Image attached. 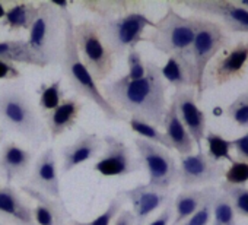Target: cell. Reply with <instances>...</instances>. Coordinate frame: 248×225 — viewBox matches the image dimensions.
Returning a JSON list of instances; mask_svg holds the SVG:
<instances>
[{
  "mask_svg": "<svg viewBox=\"0 0 248 225\" xmlns=\"http://www.w3.org/2000/svg\"><path fill=\"white\" fill-rule=\"evenodd\" d=\"M102 95L120 112H127L132 119H138L154 126H162L167 102V83L161 76V67L154 63H146V75L139 80H129L121 76L115 80L104 83Z\"/></svg>",
  "mask_w": 248,
  "mask_h": 225,
  "instance_id": "6da1fadb",
  "label": "cell"
},
{
  "mask_svg": "<svg viewBox=\"0 0 248 225\" xmlns=\"http://www.w3.org/2000/svg\"><path fill=\"white\" fill-rule=\"evenodd\" d=\"M51 3L56 8H59L64 21V53L62 59V67L72 89L78 95L92 101L104 112L105 119L114 122L126 120V114H123V112L115 110L108 102V99L102 95L98 83L95 82V79L85 67V64L82 63L78 54V48L75 43V31H73L75 24H73V16L69 12V3L67 2H51Z\"/></svg>",
  "mask_w": 248,
  "mask_h": 225,
  "instance_id": "7a4b0ae2",
  "label": "cell"
},
{
  "mask_svg": "<svg viewBox=\"0 0 248 225\" xmlns=\"http://www.w3.org/2000/svg\"><path fill=\"white\" fill-rule=\"evenodd\" d=\"M196 34V16H183L168 6L165 15L155 22L152 32L143 37L155 50L168 57L178 59L191 73L196 85V72L193 62V40Z\"/></svg>",
  "mask_w": 248,
  "mask_h": 225,
  "instance_id": "3957f363",
  "label": "cell"
},
{
  "mask_svg": "<svg viewBox=\"0 0 248 225\" xmlns=\"http://www.w3.org/2000/svg\"><path fill=\"white\" fill-rule=\"evenodd\" d=\"M28 46L41 67L62 63L64 53V21L51 2L37 3V18L30 28Z\"/></svg>",
  "mask_w": 248,
  "mask_h": 225,
  "instance_id": "277c9868",
  "label": "cell"
},
{
  "mask_svg": "<svg viewBox=\"0 0 248 225\" xmlns=\"http://www.w3.org/2000/svg\"><path fill=\"white\" fill-rule=\"evenodd\" d=\"M0 122L30 142L41 144L47 139L46 128L32 107L27 92L15 85L0 86Z\"/></svg>",
  "mask_w": 248,
  "mask_h": 225,
  "instance_id": "5b68a950",
  "label": "cell"
},
{
  "mask_svg": "<svg viewBox=\"0 0 248 225\" xmlns=\"http://www.w3.org/2000/svg\"><path fill=\"white\" fill-rule=\"evenodd\" d=\"M95 24L115 59L135 50L143 41L145 31L155 27V22L142 11H135L114 19L96 21Z\"/></svg>",
  "mask_w": 248,
  "mask_h": 225,
  "instance_id": "8992f818",
  "label": "cell"
},
{
  "mask_svg": "<svg viewBox=\"0 0 248 225\" xmlns=\"http://www.w3.org/2000/svg\"><path fill=\"white\" fill-rule=\"evenodd\" d=\"M75 43L78 54L89 70L95 82H102L109 76L115 64V56L104 43L98 27L92 21L75 25Z\"/></svg>",
  "mask_w": 248,
  "mask_h": 225,
  "instance_id": "52a82bcc",
  "label": "cell"
},
{
  "mask_svg": "<svg viewBox=\"0 0 248 225\" xmlns=\"http://www.w3.org/2000/svg\"><path fill=\"white\" fill-rule=\"evenodd\" d=\"M229 37L226 35L223 27L215 21L196 16V34L193 40V62L196 72V98L202 99L204 92L203 79L209 63L217 56L220 50L229 46Z\"/></svg>",
  "mask_w": 248,
  "mask_h": 225,
  "instance_id": "ba28073f",
  "label": "cell"
},
{
  "mask_svg": "<svg viewBox=\"0 0 248 225\" xmlns=\"http://www.w3.org/2000/svg\"><path fill=\"white\" fill-rule=\"evenodd\" d=\"M135 146L138 158L142 167L146 168L151 187L170 192L174 184L178 183V165L168 149L148 142L140 138H135Z\"/></svg>",
  "mask_w": 248,
  "mask_h": 225,
  "instance_id": "9c48e42d",
  "label": "cell"
},
{
  "mask_svg": "<svg viewBox=\"0 0 248 225\" xmlns=\"http://www.w3.org/2000/svg\"><path fill=\"white\" fill-rule=\"evenodd\" d=\"M248 72V40L238 41L233 46H226L217 53V56L209 63L204 79L203 89H212L222 86L235 79L244 78Z\"/></svg>",
  "mask_w": 248,
  "mask_h": 225,
  "instance_id": "30bf717a",
  "label": "cell"
},
{
  "mask_svg": "<svg viewBox=\"0 0 248 225\" xmlns=\"http://www.w3.org/2000/svg\"><path fill=\"white\" fill-rule=\"evenodd\" d=\"M102 142L104 151L93 164V171L104 177H124L142 168L139 158L123 141L108 135L102 139Z\"/></svg>",
  "mask_w": 248,
  "mask_h": 225,
  "instance_id": "8fae6325",
  "label": "cell"
},
{
  "mask_svg": "<svg viewBox=\"0 0 248 225\" xmlns=\"http://www.w3.org/2000/svg\"><path fill=\"white\" fill-rule=\"evenodd\" d=\"M225 174V167L207 157L203 151L183 155L178 167V183L184 190L215 183Z\"/></svg>",
  "mask_w": 248,
  "mask_h": 225,
  "instance_id": "7c38bea8",
  "label": "cell"
},
{
  "mask_svg": "<svg viewBox=\"0 0 248 225\" xmlns=\"http://www.w3.org/2000/svg\"><path fill=\"white\" fill-rule=\"evenodd\" d=\"M181 5L193 12L220 19V22L229 32L248 34V12L233 5V2H226V0H190V2H181Z\"/></svg>",
  "mask_w": 248,
  "mask_h": 225,
  "instance_id": "4fadbf2b",
  "label": "cell"
},
{
  "mask_svg": "<svg viewBox=\"0 0 248 225\" xmlns=\"http://www.w3.org/2000/svg\"><path fill=\"white\" fill-rule=\"evenodd\" d=\"M171 104L175 107L177 114L190 133L194 145L202 151V141L206 136V114L199 108L196 91L193 88L177 89L172 94Z\"/></svg>",
  "mask_w": 248,
  "mask_h": 225,
  "instance_id": "5bb4252c",
  "label": "cell"
},
{
  "mask_svg": "<svg viewBox=\"0 0 248 225\" xmlns=\"http://www.w3.org/2000/svg\"><path fill=\"white\" fill-rule=\"evenodd\" d=\"M118 194L123 196L124 200H129L132 203L135 225H146L149 216L171 200V190H158L151 187L148 183L123 190Z\"/></svg>",
  "mask_w": 248,
  "mask_h": 225,
  "instance_id": "9a60e30c",
  "label": "cell"
},
{
  "mask_svg": "<svg viewBox=\"0 0 248 225\" xmlns=\"http://www.w3.org/2000/svg\"><path fill=\"white\" fill-rule=\"evenodd\" d=\"M30 187L54 200H62L60 177L53 148L46 149L34 162L30 177Z\"/></svg>",
  "mask_w": 248,
  "mask_h": 225,
  "instance_id": "2e32d148",
  "label": "cell"
},
{
  "mask_svg": "<svg viewBox=\"0 0 248 225\" xmlns=\"http://www.w3.org/2000/svg\"><path fill=\"white\" fill-rule=\"evenodd\" d=\"M0 219L14 225H37L34 208L11 184H0Z\"/></svg>",
  "mask_w": 248,
  "mask_h": 225,
  "instance_id": "e0dca14e",
  "label": "cell"
},
{
  "mask_svg": "<svg viewBox=\"0 0 248 225\" xmlns=\"http://www.w3.org/2000/svg\"><path fill=\"white\" fill-rule=\"evenodd\" d=\"M102 139L95 133L82 132L79 138L62 149L63 173H69L76 167L93 160L102 151Z\"/></svg>",
  "mask_w": 248,
  "mask_h": 225,
  "instance_id": "ac0fdd59",
  "label": "cell"
},
{
  "mask_svg": "<svg viewBox=\"0 0 248 225\" xmlns=\"http://www.w3.org/2000/svg\"><path fill=\"white\" fill-rule=\"evenodd\" d=\"M32 164V154L15 142H8L0 151V174L6 184L24 178Z\"/></svg>",
  "mask_w": 248,
  "mask_h": 225,
  "instance_id": "d6986e66",
  "label": "cell"
},
{
  "mask_svg": "<svg viewBox=\"0 0 248 225\" xmlns=\"http://www.w3.org/2000/svg\"><path fill=\"white\" fill-rule=\"evenodd\" d=\"M82 104L76 98H64L59 107H56L53 111L46 112V129L50 133L51 139H56L70 130L76 125Z\"/></svg>",
  "mask_w": 248,
  "mask_h": 225,
  "instance_id": "ffe728a7",
  "label": "cell"
},
{
  "mask_svg": "<svg viewBox=\"0 0 248 225\" xmlns=\"http://www.w3.org/2000/svg\"><path fill=\"white\" fill-rule=\"evenodd\" d=\"M217 194V189L207 186L203 189H188L177 194L172 203L174 221L171 225H183L193 213H196L206 200Z\"/></svg>",
  "mask_w": 248,
  "mask_h": 225,
  "instance_id": "44dd1931",
  "label": "cell"
},
{
  "mask_svg": "<svg viewBox=\"0 0 248 225\" xmlns=\"http://www.w3.org/2000/svg\"><path fill=\"white\" fill-rule=\"evenodd\" d=\"M162 126L165 129L164 133L171 145V149H175L181 157L190 155L193 152L194 142H193L190 133L187 132V129L184 128V125L181 123L177 111H175V107L172 104L168 105Z\"/></svg>",
  "mask_w": 248,
  "mask_h": 225,
  "instance_id": "7402d4cb",
  "label": "cell"
},
{
  "mask_svg": "<svg viewBox=\"0 0 248 225\" xmlns=\"http://www.w3.org/2000/svg\"><path fill=\"white\" fill-rule=\"evenodd\" d=\"M79 5L91 14L99 16V21L114 19L135 11H140L142 8V3L132 2V0H89Z\"/></svg>",
  "mask_w": 248,
  "mask_h": 225,
  "instance_id": "603a6c76",
  "label": "cell"
},
{
  "mask_svg": "<svg viewBox=\"0 0 248 225\" xmlns=\"http://www.w3.org/2000/svg\"><path fill=\"white\" fill-rule=\"evenodd\" d=\"M24 192L34 197L38 203L34 208V221L37 225H56V218L57 213L66 208L63 200H54L51 197L44 196L43 193L37 192L35 189L30 187V186H24L22 187Z\"/></svg>",
  "mask_w": 248,
  "mask_h": 225,
  "instance_id": "cb8c5ba5",
  "label": "cell"
},
{
  "mask_svg": "<svg viewBox=\"0 0 248 225\" xmlns=\"http://www.w3.org/2000/svg\"><path fill=\"white\" fill-rule=\"evenodd\" d=\"M37 18V5L32 2L16 3L6 9V15L2 21V27H6L9 31H30Z\"/></svg>",
  "mask_w": 248,
  "mask_h": 225,
  "instance_id": "d4e9b609",
  "label": "cell"
},
{
  "mask_svg": "<svg viewBox=\"0 0 248 225\" xmlns=\"http://www.w3.org/2000/svg\"><path fill=\"white\" fill-rule=\"evenodd\" d=\"M0 60L9 63H22L41 67L40 62L31 51L27 40H8L0 41Z\"/></svg>",
  "mask_w": 248,
  "mask_h": 225,
  "instance_id": "484cf974",
  "label": "cell"
},
{
  "mask_svg": "<svg viewBox=\"0 0 248 225\" xmlns=\"http://www.w3.org/2000/svg\"><path fill=\"white\" fill-rule=\"evenodd\" d=\"M162 79L177 89L193 88L194 89V79L190 70L175 57H168L167 63L161 67Z\"/></svg>",
  "mask_w": 248,
  "mask_h": 225,
  "instance_id": "4316f807",
  "label": "cell"
},
{
  "mask_svg": "<svg viewBox=\"0 0 248 225\" xmlns=\"http://www.w3.org/2000/svg\"><path fill=\"white\" fill-rule=\"evenodd\" d=\"M212 218L213 225H236L232 202L223 192L217 193L212 202Z\"/></svg>",
  "mask_w": 248,
  "mask_h": 225,
  "instance_id": "83f0119b",
  "label": "cell"
},
{
  "mask_svg": "<svg viewBox=\"0 0 248 225\" xmlns=\"http://www.w3.org/2000/svg\"><path fill=\"white\" fill-rule=\"evenodd\" d=\"M130 129L139 135L140 139H145L148 142H152L155 145H159L165 149H171V145L165 136L164 132H161L156 126L151 125V123H146V122H142V120H138V119H132L127 120Z\"/></svg>",
  "mask_w": 248,
  "mask_h": 225,
  "instance_id": "f1b7e54d",
  "label": "cell"
},
{
  "mask_svg": "<svg viewBox=\"0 0 248 225\" xmlns=\"http://www.w3.org/2000/svg\"><path fill=\"white\" fill-rule=\"evenodd\" d=\"M204 141L207 144V157L216 162L220 161H229L231 164L235 161L233 157L231 155V141H226L223 136L215 133V132H207L204 136Z\"/></svg>",
  "mask_w": 248,
  "mask_h": 225,
  "instance_id": "f546056e",
  "label": "cell"
},
{
  "mask_svg": "<svg viewBox=\"0 0 248 225\" xmlns=\"http://www.w3.org/2000/svg\"><path fill=\"white\" fill-rule=\"evenodd\" d=\"M124 197L117 194L115 197L111 199V202L108 203L107 209L99 215L96 216L95 219H91L88 222H82V221H76L73 218H69L67 224L69 225H111L112 221L115 219V216L123 210V205H124Z\"/></svg>",
  "mask_w": 248,
  "mask_h": 225,
  "instance_id": "4dcf8cb0",
  "label": "cell"
},
{
  "mask_svg": "<svg viewBox=\"0 0 248 225\" xmlns=\"http://www.w3.org/2000/svg\"><path fill=\"white\" fill-rule=\"evenodd\" d=\"M64 99L63 89H62V80H54L48 85H43L40 88V108L44 112L53 111L56 107L60 105V102Z\"/></svg>",
  "mask_w": 248,
  "mask_h": 225,
  "instance_id": "1f68e13d",
  "label": "cell"
},
{
  "mask_svg": "<svg viewBox=\"0 0 248 225\" xmlns=\"http://www.w3.org/2000/svg\"><path fill=\"white\" fill-rule=\"evenodd\" d=\"M220 190L231 199L235 213L248 218V189L245 186H231L220 183Z\"/></svg>",
  "mask_w": 248,
  "mask_h": 225,
  "instance_id": "d6a6232c",
  "label": "cell"
},
{
  "mask_svg": "<svg viewBox=\"0 0 248 225\" xmlns=\"http://www.w3.org/2000/svg\"><path fill=\"white\" fill-rule=\"evenodd\" d=\"M226 114L239 128H248V91L235 98L226 108Z\"/></svg>",
  "mask_w": 248,
  "mask_h": 225,
  "instance_id": "836d02e7",
  "label": "cell"
},
{
  "mask_svg": "<svg viewBox=\"0 0 248 225\" xmlns=\"http://www.w3.org/2000/svg\"><path fill=\"white\" fill-rule=\"evenodd\" d=\"M146 75V63L138 48L127 53V73L124 75L129 80H139Z\"/></svg>",
  "mask_w": 248,
  "mask_h": 225,
  "instance_id": "e575fe53",
  "label": "cell"
},
{
  "mask_svg": "<svg viewBox=\"0 0 248 225\" xmlns=\"http://www.w3.org/2000/svg\"><path fill=\"white\" fill-rule=\"evenodd\" d=\"M225 183L231 186H245L248 183V164L242 161H233L228 170H225Z\"/></svg>",
  "mask_w": 248,
  "mask_h": 225,
  "instance_id": "d590c367",
  "label": "cell"
},
{
  "mask_svg": "<svg viewBox=\"0 0 248 225\" xmlns=\"http://www.w3.org/2000/svg\"><path fill=\"white\" fill-rule=\"evenodd\" d=\"M215 196L210 197L209 200H206L203 203V206L196 212L193 213L183 225H207L212 219V202H213Z\"/></svg>",
  "mask_w": 248,
  "mask_h": 225,
  "instance_id": "8d00e7d4",
  "label": "cell"
},
{
  "mask_svg": "<svg viewBox=\"0 0 248 225\" xmlns=\"http://www.w3.org/2000/svg\"><path fill=\"white\" fill-rule=\"evenodd\" d=\"M231 148L235 151V155L238 158L236 161H242L248 164V132L244 136L231 141Z\"/></svg>",
  "mask_w": 248,
  "mask_h": 225,
  "instance_id": "74e56055",
  "label": "cell"
},
{
  "mask_svg": "<svg viewBox=\"0 0 248 225\" xmlns=\"http://www.w3.org/2000/svg\"><path fill=\"white\" fill-rule=\"evenodd\" d=\"M21 78V70L9 62L0 60V80H16Z\"/></svg>",
  "mask_w": 248,
  "mask_h": 225,
  "instance_id": "f35d334b",
  "label": "cell"
},
{
  "mask_svg": "<svg viewBox=\"0 0 248 225\" xmlns=\"http://www.w3.org/2000/svg\"><path fill=\"white\" fill-rule=\"evenodd\" d=\"M172 216H174V210H172V203L171 200L165 205L164 210L154 219L151 221L149 224L146 225H170L172 222Z\"/></svg>",
  "mask_w": 248,
  "mask_h": 225,
  "instance_id": "ab89813d",
  "label": "cell"
},
{
  "mask_svg": "<svg viewBox=\"0 0 248 225\" xmlns=\"http://www.w3.org/2000/svg\"><path fill=\"white\" fill-rule=\"evenodd\" d=\"M114 225H135V216L130 210H121L115 219H114Z\"/></svg>",
  "mask_w": 248,
  "mask_h": 225,
  "instance_id": "60d3db41",
  "label": "cell"
},
{
  "mask_svg": "<svg viewBox=\"0 0 248 225\" xmlns=\"http://www.w3.org/2000/svg\"><path fill=\"white\" fill-rule=\"evenodd\" d=\"M69 218H72V216L69 215L67 209H66V208H63V209H62V210L57 213V218H56V225H69V224H67Z\"/></svg>",
  "mask_w": 248,
  "mask_h": 225,
  "instance_id": "b9f144b4",
  "label": "cell"
},
{
  "mask_svg": "<svg viewBox=\"0 0 248 225\" xmlns=\"http://www.w3.org/2000/svg\"><path fill=\"white\" fill-rule=\"evenodd\" d=\"M233 5H236L238 8H241V9L248 12V0H235Z\"/></svg>",
  "mask_w": 248,
  "mask_h": 225,
  "instance_id": "7bdbcfd3",
  "label": "cell"
},
{
  "mask_svg": "<svg viewBox=\"0 0 248 225\" xmlns=\"http://www.w3.org/2000/svg\"><path fill=\"white\" fill-rule=\"evenodd\" d=\"M5 15H6V8L2 2H0V21H3Z\"/></svg>",
  "mask_w": 248,
  "mask_h": 225,
  "instance_id": "ee69618b",
  "label": "cell"
},
{
  "mask_svg": "<svg viewBox=\"0 0 248 225\" xmlns=\"http://www.w3.org/2000/svg\"><path fill=\"white\" fill-rule=\"evenodd\" d=\"M0 225H2V224H0Z\"/></svg>",
  "mask_w": 248,
  "mask_h": 225,
  "instance_id": "f6af8a7d",
  "label": "cell"
}]
</instances>
